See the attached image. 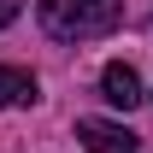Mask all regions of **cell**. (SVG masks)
Segmentation results:
<instances>
[{
  "instance_id": "277c9868",
  "label": "cell",
  "mask_w": 153,
  "mask_h": 153,
  "mask_svg": "<svg viewBox=\"0 0 153 153\" xmlns=\"http://www.w3.org/2000/svg\"><path fill=\"white\" fill-rule=\"evenodd\" d=\"M36 94H41V82L24 65H0V106H36Z\"/></svg>"
},
{
  "instance_id": "7a4b0ae2",
  "label": "cell",
  "mask_w": 153,
  "mask_h": 153,
  "mask_svg": "<svg viewBox=\"0 0 153 153\" xmlns=\"http://www.w3.org/2000/svg\"><path fill=\"white\" fill-rule=\"evenodd\" d=\"M76 141H88L94 153H135V135L106 118H76Z\"/></svg>"
},
{
  "instance_id": "6da1fadb",
  "label": "cell",
  "mask_w": 153,
  "mask_h": 153,
  "mask_svg": "<svg viewBox=\"0 0 153 153\" xmlns=\"http://www.w3.org/2000/svg\"><path fill=\"white\" fill-rule=\"evenodd\" d=\"M36 18L53 41H94L106 30H118L124 0H36Z\"/></svg>"
},
{
  "instance_id": "5b68a950",
  "label": "cell",
  "mask_w": 153,
  "mask_h": 153,
  "mask_svg": "<svg viewBox=\"0 0 153 153\" xmlns=\"http://www.w3.org/2000/svg\"><path fill=\"white\" fill-rule=\"evenodd\" d=\"M18 12H24V0H0V30H6V24L18 18Z\"/></svg>"
},
{
  "instance_id": "3957f363",
  "label": "cell",
  "mask_w": 153,
  "mask_h": 153,
  "mask_svg": "<svg viewBox=\"0 0 153 153\" xmlns=\"http://www.w3.org/2000/svg\"><path fill=\"white\" fill-rule=\"evenodd\" d=\"M100 94L112 100V106H124V112H130V106H141V76L130 71V65H124V59H112V65H106V71H100Z\"/></svg>"
}]
</instances>
